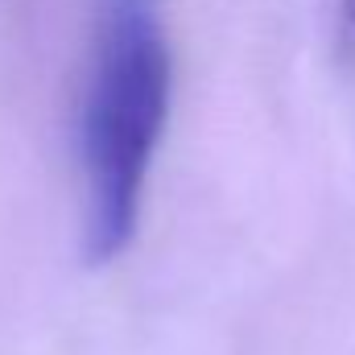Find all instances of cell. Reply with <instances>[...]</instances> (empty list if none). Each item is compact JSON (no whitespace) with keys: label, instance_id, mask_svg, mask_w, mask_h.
<instances>
[{"label":"cell","instance_id":"obj_1","mask_svg":"<svg viewBox=\"0 0 355 355\" xmlns=\"http://www.w3.org/2000/svg\"><path fill=\"white\" fill-rule=\"evenodd\" d=\"M170 91L174 58L157 0H99L79 107L83 252L91 265L116 261L137 236Z\"/></svg>","mask_w":355,"mask_h":355},{"label":"cell","instance_id":"obj_2","mask_svg":"<svg viewBox=\"0 0 355 355\" xmlns=\"http://www.w3.org/2000/svg\"><path fill=\"white\" fill-rule=\"evenodd\" d=\"M339 8H343V33L355 46V0H339Z\"/></svg>","mask_w":355,"mask_h":355}]
</instances>
